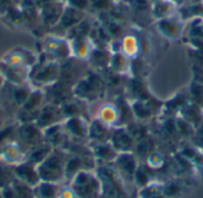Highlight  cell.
Masks as SVG:
<instances>
[]
</instances>
